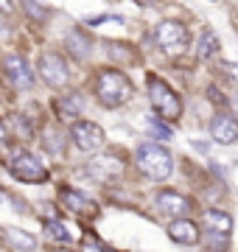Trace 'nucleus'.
<instances>
[{
	"label": "nucleus",
	"instance_id": "obj_1",
	"mask_svg": "<svg viewBox=\"0 0 238 252\" xmlns=\"http://www.w3.org/2000/svg\"><path fill=\"white\" fill-rule=\"evenodd\" d=\"M92 90H95V98H98V104H101V107H107V109L123 107V104H126L132 95H135L132 81H129L120 70H110V67L98 70Z\"/></svg>",
	"mask_w": 238,
	"mask_h": 252
},
{
	"label": "nucleus",
	"instance_id": "obj_2",
	"mask_svg": "<svg viewBox=\"0 0 238 252\" xmlns=\"http://www.w3.org/2000/svg\"><path fill=\"white\" fill-rule=\"evenodd\" d=\"M138 168L143 177H149V180L154 182H163L171 177V171H174V160H171V152L168 149H163V146L157 143H143L138 149Z\"/></svg>",
	"mask_w": 238,
	"mask_h": 252
},
{
	"label": "nucleus",
	"instance_id": "obj_3",
	"mask_svg": "<svg viewBox=\"0 0 238 252\" xmlns=\"http://www.w3.org/2000/svg\"><path fill=\"white\" fill-rule=\"evenodd\" d=\"M149 98H151L154 112L163 118V121H168V124L179 121V115H182V101H179V95H177L163 79L149 76Z\"/></svg>",
	"mask_w": 238,
	"mask_h": 252
},
{
	"label": "nucleus",
	"instance_id": "obj_4",
	"mask_svg": "<svg viewBox=\"0 0 238 252\" xmlns=\"http://www.w3.org/2000/svg\"><path fill=\"white\" fill-rule=\"evenodd\" d=\"M154 39L165 56H182L188 48V28L179 20H163L154 28Z\"/></svg>",
	"mask_w": 238,
	"mask_h": 252
},
{
	"label": "nucleus",
	"instance_id": "obj_5",
	"mask_svg": "<svg viewBox=\"0 0 238 252\" xmlns=\"http://www.w3.org/2000/svg\"><path fill=\"white\" fill-rule=\"evenodd\" d=\"M9 171H11V177L20 180V182H45L48 180L45 162H39L34 154H28V152H20V154L11 157Z\"/></svg>",
	"mask_w": 238,
	"mask_h": 252
},
{
	"label": "nucleus",
	"instance_id": "obj_6",
	"mask_svg": "<svg viewBox=\"0 0 238 252\" xmlns=\"http://www.w3.org/2000/svg\"><path fill=\"white\" fill-rule=\"evenodd\" d=\"M39 79L45 81L48 87H64L70 81V67L59 54H42L39 56Z\"/></svg>",
	"mask_w": 238,
	"mask_h": 252
},
{
	"label": "nucleus",
	"instance_id": "obj_7",
	"mask_svg": "<svg viewBox=\"0 0 238 252\" xmlns=\"http://www.w3.org/2000/svg\"><path fill=\"white\" fill-rule=\"evenodd\" d=\"M70 137H73L76 149H82V152H98L101 146L107 143L104 129L92 121H76L73 129H70Z\"/></svg>",
	"mask_w": 238,
	"mask_h": 252
},
{
	"label": "nucleus",
	"instance_id": "obj_8",
	"mask_svg": "<svg viewBox=\"0 0 238 252\" xmlns=\"http://www.w3.org/2000/svg\"><path fill=\"white\" fill-rule=\"evenodd\" d=\"M84 171H87V177L95 180V182H112L123 174V162H120L118 157H112V154H98V157H92V160L87 162Z\"/></svg>",
	"mask_w": 238,
	"mask_h": 252
},
{
	"label": "nucleus",
	"instance_id": "obj_9",
	"mask_svg": "<svg viewBox=\"0 0 238 252\" xmlns=\"http://www.w3.org/2000/svg\"><path fill=\"white\" fill-rule=\"evenodd\" d=\"M3 70H6V79H9L17 90H31V87H34V70H31V64H28L20 54L6 56V59H3Z\"/></svg>",
	"mask_w": 238,
	"mask_h": 252
},
{
	"label": "nucleus",
	"instance_id": "obj_10",
	"mask_svg": "<svg viewBox=\"0 0 238 252\" xmlns=\"http://www.w3.org/2000/svg\"><path fill=\"white\" fill-rule=\"evenodd\" d=\"M59 199H62V205L67 207L70 213H76V216H82V219H95L98 216V205H95L87 193H82V190L62 188L59 190Z\"/></svg>",
	"mask_w": 238,
	"mask_h": 252
},
{
	"label": "nucleus",
	"instance_id": "obj_11",
	"mask_svg": "<svg viewBox=\"0 0 238 252\" xmlns=\"http://www.w3.org/2000/svg\"><path fill=\"white\" fill-rule=\"evenodd\" d=\"M154 205L160 207V213L174 219H185V213L191 210V199L182 196L179 190H160L154 196Z\"/></svg>",
	"mask_w": 238,
	"mask_h": 252
},
{
	"label": "nucleus",
	"instance_id": "obj_12",
	"mask_svg": "<svg viewBox=\"0 0 238 252\" xmlns=\"http://www.w3.org/2000/svg\"><path fill=\"white\" fill-rule=\"evenodd\" d=\"M210 135L216 143L221 146H233L238 140V121L230 112H219V115L210 121Z\"/></svg>",
	"mask_w": 238,
	"mask_h": 252
},
{
	"label": "nucleus",
	"instance_id": "obj_13",
	"mask_svg": "<svg viewBox=\"0 0 238 252\" xmlns=\"http://www.w3.org/2000/svg\"><path fill=\"white\" fill-rule=\"evenodd\" d=\"M168 235H171L177 244H185V247L199 244V227L193 224L191 219H174L171 227H168Z\"/></svg>",
	"mask_w": 238,
	"mask_h": 252
},
{
	"label": "nucleus",
	"instance_id": "obj_14",
	"mask_svg": "<svg viewBox=\"0 0 238 252\" xmlns=\"http://www.w3.org/2000/svg\"><path fill=\"white\" fill-rule=\"evenodd\" d=\"M82 109H84L82 93H70V95H62V98L56 101V115L64 124H76V118L82 115Z\"/></svg>",
	"mask_w": 238,
	"mask_h": 252
},
{
	"label": "nucleus",
	"instance_id": "obj_15",
	"mask_svg": "<svg viewBox=\"0 0 238 252\" xmlns=\"http://www.w3.org/2000/svg\"><path fill=\"white\" fill-rule=\"evenodd\" d=\"M202 224L210 235H221V238H227L230 230H233V219L224 213V210H205L202 213Z\"/></svg>",
	"mask_w": 238,
	"mask_h": 252
},
{
	"label": "nucleus",
	"instance_id": "obj_16",
	"mask_svg": "<svg viewBox=\"0 0 238 252\" xmlns=\"http://www.w3.org/2000/svg\"><path fill=\"white\" fill-rule=\"evenodd\" d=\"M64 48H67V54L76 56V59H87L92 42H90V36L84 34L82 28H76V31H70V34L64 36Z\"/></svg>",
	"mask_w": 238,
	"mask_h": 252
},
{
	"label": "nucleus",
	"instance_id": "obj_17",
	"mask_svg": "<svg viewBox=\"0 0 238 252\" xmlns=\"http://www.w3.org/2000/svg\"><path fill=\"white\" fill-rule=\"evenodd\" d=\"M6 241L14 247L17 252H34L37 250V238L26 230H17V227H6Z\"/></svg>",
	"mask_w": 238,
	"mask_h": 252
},
{
	"label": "nucleus",
	"instance_id": "obj_18",
	"mask_svg": "<svg viewBox=\"0 0 238 252\" xmlns=\"http://www.w3.org/2000/svg\"><path fill=\"white\" fill-rule=\"evenodd\" d=\"M45 233L54 238V241L59 244H70L76 241V233L70 224H64V221H56V219H51V221H45Z\"/></svg>",
	"mask_w": 238,
	"mask_h": 252
},
{
	"label": "nucleus",
	"instance_id": "obj_19",
	"mask_svg": "<svg viewBox=\"0 0 238 252\" xmlns=\"http://www.w3.org/2000/svg\"><path fill=\"white\" fill-rule=\"evenodd\" d=\"M219 36L213 34V31H202L199 36V59H210V56L219 54Z\"/></svg>",
	"mask_w": 238,
	"mask_h": 252
},
{
	"label": "nucleus",
	"instance_id": "obj_20",
	"mask_svg": "<svg viewBox=\"0 0 238 252\" xmlns=\"http://www.w3.org/2000/svg\"><path fill=\"white\" fill-rule=\"evenodd\" d=\"M149 132H151V135H160L163 140H168V137H171V129H168L165 124H160V121H154V118L149 121Z\"/></svg>",
	"mask_w": 238,
	"mask_h": 252
},
{
	"label": "nucleus",
	"instance_id": "obj_21",
	"mask_svg": "<svg viewBox=\"0 0 238 252\" xmlns=\"http://www.w3.org/2000/svg\"><path fill=\"white\" fill-rule=\"evenodd\" d=\"M23 6H26V11L31 14V17H37V20L45 17V11L39 9V3H37V0H23Z\"/></svg>",
	"mask_w": 238,
	"mask_h": 252
},
{
	"label": "nucleus",
	"instance_id": "obj_22",
	"mask_svg": "<svg viewBox=\"0 0 238 252\" xmlns=\"http://www.w3.org/2000/svg\"><path fill=\"white\" fill-rule=\"evenodd\" d=\"M82 252H107L104 247H101L95 238H84V244H82Z\"/></svg>",
	"mask_w": 238,
	"mask_h": 252
},
{
	"label": "nucleus",
	"instance_id": "obj_23",
	"mask_svg": "<svg viewBox=\"0 0 238 252\" xmlns=\"http://www.w3.org/2000/svg\"><path fill=\"white\" fill-rule=\"evenodd\" d=\"M11 9H14L11 0H0V11H3V14H11Z\"/></svg>",
	"mask_w": 238,
	"mask_h": 252
},
{
	"label": "nucleus",
	"instance_id": "obj_24",
	"mask_svg": "<svg viewBox=\"0 0 238 252\" xmlns=\"http://www.w3.org/2000/svg\"><path fill=\"white\" fill-rule=\"evenodd\" d=\"M6 137H9V129H6V124L0 121V146L6 143Z\"/></svg>",
	"mask_w": 238,
	"mask_h": 252
},
{
	"label": "nucleus",
	"instance_id": "obj_25",
	"mask_svg": "<svg viewBox=\"0 0 238 252\" xmlns=\"http://www.w3.org/2000/svg\"><path fill=\"white\" fill-rule=\"evenodd\" d=\"M135 3H140V6H151L154 0H135Z\"/></svg>",
	"mask_w": 238,
	"mask_h": 252
},
{
	"label": "nucleus",
	"instance_id": "obj_26",
	"mask_svg": "<svg viewBox=\"0 0 238 252\" xmlns=\"http://www.w3.org/2000/svg\"><path fill=\"white\" fill-rule=\"evenodd\" d=\"M48 252H70V250H48Z\"/></svg>",
	"mask_w": 238,
	"mask_h": 252
}]
</instances>
